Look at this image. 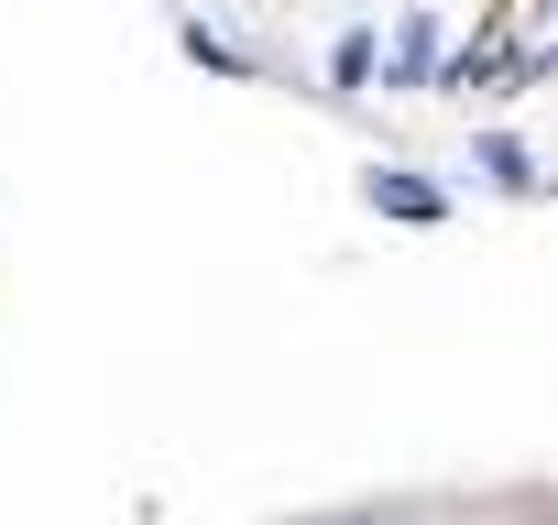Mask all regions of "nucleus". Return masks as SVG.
Listing matches in <instances>:
<instances>
[{"label": "nucleus", "instance_id": "1", "mask_svg": "<svg viewBox=\"0 0 558 525\" xmlns=\"http://www.w3.org/2000/svg\"><path fill=\"white\" fill-rule=\"evenodd\" d=\"M373 208H395V219H449V197L416 175V164H373V186H362Z\"/></svg>", "mask_w": 558, "mask_h": 525}, {"label": "nucleus", "instance_id": "2", "mask_svg": "<svg viewBox=\"0 0 558 525\" xmlns=\"http://www.w3.org/2000/svg\"><path fill=\"white\" fill-rule=\"evenodd\" d=\"M471 164H482L493 186H514V197H536V154H525V143H504V132H482V154H471Z\"/></svg>", "mask_w": 558, "mask_h": 525}, {"label": "nucleus", "instance_id": "3", "mask_svg": "<svg viewBox=\"0 0 558 525\" xmlns=\"http://www.w3.org/2000/svg\"><path fill=\"white\" fill-rule=\"evenodd\" d=\"M175 45H186V56H197V66H208V77H252V56H241V45H219V34H208V23H186V34H175Z\"/></svg>", "mask_w": 558, "mask_h": 525}, {"label": "nucleus", "instance_id": "4", "mask_svg": "<svg viewBox=\"0 0 558 525\" xmlns=\"http://www.w3.org/2000/svg\"><path fill=\"white\" fill-rule=\"evenodd\" d=\"M395 66H405V77H427V66H438V34H427V23H405V45H395Z\"/></svg>", "mask_w": 558, "mask_h": 525}, {"label": "nucleus", "instance_id": "5", "mask_svg": "<svg viewBox=\"0 0 558 525\" xmlns=\"http://www.w3.org/2000/svg\"><path fill=\"white\" fill-rule=\"evenodd\" d=\"M340 88H373V34H340Z\"/></svg>", "mask_w": 558, "mask_h": 525}]
</instances>
